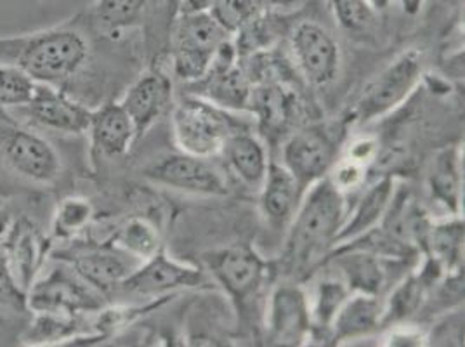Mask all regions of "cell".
I'll return each mask as SVG.
<instances>
[{
  "instance_id": "6da1fadb",
  "label": "cell",
  "mask_w": 465,
  "mask_h": 347,
  "mask_svg": "<svg viewBox=\"0 0 465 347\" xmlns=\"http://www.w3.org/2000/svg\"><path fill=\"white\" fill-rule=\"evenodd\" d=\"M87 28L89 21L75 18L37 32L0 37V61L20 68L35 84L72 96L75 82L93 58Z\"/></svg>"
},
{
  "instance_id": "7a4b0ae2",
  "label": "cell",
  "mask_w": 465,
  "mask_h": 347,
  "mask_svg": "<svg viewBox=\"0 0 465 347\" xmlns=\"http://www.w3.org/2000/svg\"><path fill=\"white\" fill-rule=\"evenodd\" d=\"M64 175L56 143L7 110H0V196L54 192Z\"/></svg>"
},
{
  "instance_id": "3957f363",
  "label": "cell",
  "mask_w": 465,
  "mask_h": 347,
  "mask_svg": "<svg viewBox=\"0 0 465 347\" xmlns=\"http://www.w3.org/2000/svg\"><path fill=\"white\" fill-rule=\"evenodd\" d=\"M344 219V193L330 181L329 175L306 190L292 217L282 259L292 276L323 264V259L333 249L335 236L342 228Z\"/></svg>"
},
{
  "instance_id": "277c9868",
  "label": "cell",
  "mask_w": 465,
  "mask_h": 347,
  "mask_svg": "<svg viewBox=\"0 0 465 347\" xmlns=\"http://www.w3.org/2000/svg\"><path fill=\"white\" fill-rule=\"evenodd\" d=\"M175 144L183 154L213 158L236 131L226 110L200 96L183 97L173 114Z\"/></svg>"
},
{
  "instance_id": "5b68a950",
  "label": "cell",
  "mask_w": 465,
  "mask_h": 347,
  "mask_svg": "<svg viewBox=\"0 0 465 347\" xmlns=\"http://www.w3.org/2000/svg\"><path fill=\"white\" fill-rule=\"evenodd\" d=\"M56 261L26 292L30 312L89 316L106 306V297L99 290L89 285L70 264Z\"/></svg>"
},
{
  "instance_id": "8992f818",
  "label": "cell",
  "mask_w": 465,
  "mask_h": 347,
  "mask_svg": "<svg viewBox=\"0 0 465 347\" xmlns=\"http://www.w3.org/2000/svg\"><path fill=\"white\" fill-rule=\"evenodd\" d=\"M203 261L215 283L228 293L238 311L252 304L272 276V264L247 243L209 252Z\"/></svg>"
},
{
  "instance_id": "52a82bcc",
  "label": "cell",
  "mask_w": 465,
  "mask_h": 347,
  "mask_svg": "<svg viewBox=\"0 0 465 347\" xmlns=\"http://www.w3.org/2000/svg\"><path fill=\"white\" fill-rule=\"evenodd\" d=\"M422 55L415 49L403 53L365 87L351 112V120L370 124L396 110L411 96L422 78Z\"/></svg>"
},
{
  "instance_id": "ba28073f",
  "label": "cell",
  "mask_w": 465,
  "mask_h": 347,
  "mask_svg": "<svg viewBox=\"0 0 465 347\" xmlns=\"http://www.w3.org/2000/svg\"><path fill=\"white\" fill-rule=\"evenodd\" d=\"M232 34L211 13L177 15L174 20V74L196 82L209 70L217 47Z\"/></svg>"
},
{
  "instance_id": "9c48e42d",
  "label": "cell",
  "mask_w": 465,
  "mask_h": 347,
  "mask_svg": "<svg viewBox=\"0 0 465 347\" xmlns=\"http://www.w3.org/2000/svg\"><path fill=\"white\" fill-rule=\"evenodd\" d=\"M7 112L49 134L80 135L87 133L93 110L51 85L35 84L32 97Z\"/></svg>"
},
{
  "instance_id": "30bf717a",
  "label": "cell",
  "mask_w": 465,
  "mask_h": 347,
  "mask_svg": "<svg viewBox=\"0 0 465 347\" xmlns=\"http://www.w3.org/2000/svg\"><path fill=\"white\" fill-rule=\"evenodd\" d=\"M144 177L156 186L200 196H226L228 181L209 158L188 154H167L150 167Z\"/></svg>"
},
{
  "instance_id": "8fae6325",
  "label": "cell",
  "mask_w": 465,
  "mask_h": 347,
  "mask_svg": "<svg viewBox=\"0 0 465 347\" xmlns=\"http://www.w3.org/2000/svg\"><path fill=\"white\" fill-rule=\"evenodd\" d=\"M54 259L70 264L104 297L115 293L118 285L141 264L136 257L120 251L112 242L74 245L56 252Z\"/></svg>"
},
{
  "instance_id": "7c38bea8",
  "label": "cell",
  "mask_w": 465,
  "mask_h": 347,
  "mask_svg": "<svg viewBox=\"0 0 465 347\" xmlns=\"http://www.w3.org/2000/svg\"><path fill=\"white\" fill-rule=\"evenodd\" d=\"M337 143L322 125L304 127L287 139L283 146V165L306 193L314 183L327 177L335 165Z\"/></svg>"
},
{
  "instance_id": "4fadbf2b",
  "label": "cell",
  "mask_w": 465,
  "mask_h": 347,
  "mask_svg": "<svg viewBox=\"0 0 465 347\" xmlns=\"http://www.w3.org/2000/svg\"><path fill=\"white\" fill-rule=\"evenodd\" d=\"M205 280L203 271L167 257L165 251L141 263L115 290L116 295L160 297L179 289H194Z\"/></svg>"
},
{
  "instance_id": "5bb4252c",
  "label": "cell",
  "mask_w": 465,
  "mask_h": 347,
  "mask_svg": "<svg viewBox=\"0 0 465 347\" xmlns=\"http://www.w3.org/2000/svg\"><path fill=\"white\" fill-rule=\"evenodd\" d=\"M295 61L312 85H329L341 70V49L329 32L314 23L302 21L292 32Z\"/></svg>"
},
{
  "instance_id": "9a60e30c",
  "label": "cell",
  "mask_w": 465,
  "mask_h": 347,
  "mask_svg": "<svg viewBox=\"0 0 465 347\" xmlns=\"http://www.w3.org/2000/svg\"><path fill=\"white\" fill-rule=\"evenodd\" d=\"M268 335L276 346H302L311 339V306L304 290L285 283L272 290L268 306Z\"/></svg>"
},
{
  "instance_id": "2e32d148",
  "label": "cell",
  "mask_w": 465,
  "mask_h": 347,
  "mask_svg": "<svg viewBox=\"0 0 465 347\" xmlns=\"http://www.w3.org/2000/svg\"><path fill=\"white\" fill-rule=\"evenodd\" d=\"M173 103V80L165 74L152 70L137 78L127 89L120 104L136 127L137 139L146 134Z\"/></svg>"
},
{
  "instance_id": "e0dca14e",
  "label": "cell",
  "mask_w": 465,
  "mask_h": 347,
  "mask_svg": "<svg viewBox=\"0 0 465 347\" xmlns=\"http://www.w3.org/2000/svg\"><path fill=\"white\" fill-rule=\"evenodd\" d=\"M49 249L51 240L45 238L28 219H20L7 234L2 253L16 283L25 292H28L35 282Z\"/></svg>"
},
{
  "instance_id": "ac0fdd59",
  "label": "cell",
  "mask_w": 465,
  "mask_h": 347,
  "mask_svg": "<svg viewBox=\"0 0 465 347\" xmlns=\"http://www.w3.org/2000/svg\"><path fill=\"white\" fill-rule=\"evenodd\" d=\"M87 133L91 135L94 154L104 158L127 154L137 141L136 127L131 116L115 101H108L91 112Z\"/></svg>"
},
{
  "instance_id": "d6986e66",
  "label": "cell",
  "mask_w": 465,
  "mask_h": 347,
  "mask_svg": "<svg viewBox=\"0 0 465 347\" xmlns=\"http://www.w3.org/2000/svg\"><path fill=\"white\" fill-rule=\"evenodd\" d=\"M443 274L445 270L441 268V264L426 255V263L420 271L407 276L392 290L388 302L384 304L382 327L400 325L405 320L415 316L424 306L429 290L441 280Z\"/></svg>"
},
{
  "instance_id": "ffe728a7",
  "label": "cell",
  "mask_w": 465,
  "mask_h": 347,
  "mask_svg": "<svg viewBox=\"0 0 465 347\" xmlns=\"http://www.w3.org/2000/svg\"><path fill=\"white\" fill-rule=\"evenodd\" d=\"M327 259L333 261L349 292L381 295L386 285L384 257L365 249L337 245L329 252Z\"/></svg>"
},
{
  "instance_id": "44dd1931",
  "label": "cell",
  "mask_w": 465,
  "mask_h": 347,
  "mask_svg": "<svg viewBox=\"0 0 465 347\" xmlns=\"http://www.w3.org/2000/svg\"><path fill=\"white\" fill-rule=\"evenodd\" d=\"M382 312L384 304L379 301V295L351 292L331 323L329 341L341 344L370 335L382 327Z\"/></svg>"
},
{
  "instance_id": "7402d4cb",
  "label": "cell",
  "mask_w": 465,
  "mask_h": 347,
  "mask_svg": "<svg viewBox=\"0 0 465 347\" xmlns=\"http://www.w3.org/2000/svg\"><path fill=\"white\" fill-rule=\"evenodd\" d=\"M261 209L274 228L291 223L304 192L283 164L270 162L268 174L261 186Z\"/></svg>"
},
{
  "instance_id": "603a6c76",
  "label": "cell",
  "mask_w": 465,
  "mask_h": 347,
  "mask_svg": "<svg viewBox=\"0 0 465 347\" xmlns=\"http://www.w3.org/2000/svg\"><path fill=\"white\" fill-rule=\"evenodd\" d=\"M394 192H396V183L391 175L382 177L373 186H370L367 193L361 196V200L354 207L351 217L344 219L342 228L335 236L333 247L352 242L371 230L379 228V224L388 213Z\"/></svg>"
},
{
  "instance_id": "cb8c5ba5",
  "label": "cell",
  "mask_w": 465,
  "mask_h": 347,
  "mask_svg": "<svg viewBox=\"0 0 465 347\" xmlns=\"http://www.w3.org/2000/svg\"><path fill=\"white\" fill-rule=\"evenodd\" d=\"M193 84L200 91L198 96L215 106L226 112H249L253 84L240 61L224 72L207 74Z\"/></svg>"
},
{
  "instance_id": "d4e9b609",
  "label": "cell",
  "mask_w": 465,
  "mask_h": 347,
  "mask_svg": "<svg viewBox=\"0 0 465 347\" xmlns=\"http://www.w3.org/2000/svg\"><path fill=\"white\" fill-rule=\"evenodd\" d=\"M223 154L232 174L251 190H261L270 167L264 144L247 131H234L226 141Z\"/></svg>"
},
{
  "instance_id": "484cf974",
  "label": "cell",
  "mask_w": 465,
  "mask_h": 347,
  "mask_svg": "<svg viewBox=\"0 0 465 347\" xmlns=\"http://www.w3.org/2000/svg\"><path fill=\"white\" fill-rule=\"evenodd\" d=\"M295 110V99L280 84L262 82L253 84L249 112L257 116L262 133L268 135H280L291 124Z\"/></svg>"
},
{
  "instance_id": "4316f807",
  "label": "cell",
  "mask_w": 465,
  "mask_h": 347,
  "mask_svg": "<svg viewBox=\"0 0 465 347\" xmlns=\"http://www.w3.org/2000/svg\"><path fill=\"white\" fill-rule=\"evenodd\" d=\"M153 0H94L87 20L101 37L115 40L144 20Z\"/></svg>"
},
{
  "instance_id": "83f0119b",
  "label": "cell",
  "mask_w": 465,
  "mask_h": 347,
  "mask_svg": "<svg viewBox=\"0 0 465 347\" xmlns=\"http://www.w3.org/2000/svg\"><path fill=\"white\" fill-rule=\"evenodd\" d=\"M427 186L436 203L443 205L448 213L459 215L462 200V169L460 150L448 146L434 156L429 174Z\"/></svg>"
},
{
  "instance_id": "f1b7e54d",
  "label": "cell",
  "mask_w": 465,
  "mask_h": 347,
  "mask_svg": "<svg viewBox=\"0 0 465 347\" xmlns=\"http://www.w3.org/2000/svg\"><path fill=\"white\" fill-rule=\"evenodd\" d=\"M84 316H68L56 312H32L23 328L21 341L26 346H51L78 339L84 332Z\"/></svg>"
},
{
  "instance_id": "f546056e",
  "label": "cell",
  "mask_w": 465,
  "mask_h": 347,
  "mask_svg": "<svg viewBox=\"0 0 465 347\" xmlns=\"http://www.w3.org/2000/svg\"><path fill=\"white\" fill-rule=\"evenodd\" d=\"M422 252L438 261L445 273L460 271L464 263V221L453 219L430 224Z\"/></svg>"
},
{
  "instance_id": "4dcf8cb0",
  "label": "cell",
  "mask_w": 465,
  "mask_h": 347,
  "mask_svg": "<svg viewBox=\"0 0 465 347\" xmlns=\"http://www.w3.org/2000/svg\"><path fill=\"white\" fill-rule=\"evenodd\" d=\"M349 293L348 285L341 278H325L320 282L314 306L311 308V337L327 335L329 339L331 323Z\"/></svg>"
},
{
  "instance_id": "1f68e13d",
  "label": "cell",
  "mask_w": 465,
  "mask_h": 347,
  "mask_svg": "<svg viewBox=\"0 0 465 347\" xmlns=\"http://www.w3.org/2000/svg\"><path fill=\"white\" fill-rule=\"evenodd\" d=\"M112 243L120 251L136 257L137 261L144 263L152 259L155 253L163 249L160 233L155 226L141 217L127 221L118 232L114 234Z\"/></svg>"
},
{
  "instance_id": "d6a6232c",
  "label": "cell",
  "mask_w": 465,
  "mask_h": 347,
  "mask_svg": "<svg viewBox=\"0 0 465 347\" xmlns=\"http://www.w3.org/2000/svg\"><path fill=\"white\" fill-rule=\"evenodd\" d=\"M94 217V207L91 200L84 196H68L59 202L53 217V233L56 238L68 240L77 233L84 232Z\"/></svg>"
},
{
  "instance_id": "836d02e7",
  "label": "cell",
  "mask_w": 465,
  "mask_h": 347,
  "mask_svg": "<svg viewBox=\"0 0 465 347\" xmlns=\"http://www.w3.org/2000/svg\"><path fill=\"white\" fill-rule=\"evenodd\" d=\"M30 314L26 292L16 283L4 253H0V323L20 322Z\"/></svg>"
},
{
  "instance_id": "e575fe53",
  "label": "cell",
  "mask_w": 465,
  "mask_h": 347,
  "mask_svg": "<svg viewBox=\"0 0 465 347\" xmlns=\"http://www.w3.org/2000/svg\"><path fill=\"white\" fill-rule=\"evenodd\" d=\"M35 89V82L20 68L0 61V110L25 104Z\"/></svg>"
},
{
  "instance_id": "d590c367",
  "label": "cell",
  "mask_w": 465,
  "mask_h": 347,
  "mask_svg": "<svg viewBox=\"0 0 465 347\" xmlns=\"http://www.w3.org/2000/svg\"><path fill=\"white\" fill-rule=\"evenodd\" d=\"M261 13L262 5L259 0H215L211 9L213 18L232 35L259 18Z\"/></svg>"
},
{
  "instance_id": "8d00e7d4",
  "label": "cell",
  "mask_w": 465,
  "mask_h": 347,
  "mask_svg": "<svg viewBox=\"0 0 465 347\" xmlns=\"http://www.w3.org/2000/svg\"><path fill=\"white\" fill-rule=\"evenodd\" d=\"M330 4L339 25L349 32L365 28L375 15L363 0H330Z\"/></svg>"
},
{
  "instance_id": "74e56055",
  "label": "cell",
  "mask_w": 465,
  "mask_h": 347,
  "mask_svg": "<svg viewBox=\"0 0 465 347\" xmlns=\"http://www.w3.org/2000/svg\"><path fill=\"white\" fill-rule=\"evenodd\" d=\"M462 339H464V316L453 314L434 327L432 333L429 335V344L430 346H453L451 341H455V346H460V344H464Z\"/></svg>"
},
{
  "instance_id": "f35d334b",
  "label": "cell",
  "mask_w": 465,
  "mask_h": 347,
  "mask_svg": "<svg viewBox=\"0 0 465 347\" xmlns=\"http://www.w3.org/2000/svg\"><path fill=\"white\" fill-rule=\"evenodd\" d=\"M365 169H367L365 165H360V164H356V162H352L349 158H344V160H341L335 165L333 173H331V175H329L330 181L342 193L349 192V190H356L363 183V179H365Z\"/></svg>"
},
{
  "instance_id": "ab89813d",
  "label": "cell",
  "mask_w": 465,
  "mask_h": 347,
  "mask_svg": "<svg viewBox=\"0 0 465 347\" xmlns=\"http://www.w3.org/2000/svg\"><path fill=\"white\" fill-rule=\"evenodd\" d=\"M377 154V143L370 137H361L358 141H354L351 146H349L348 156L349 160L360 164V165H369L370 162L375 158Z\"/></svg>"
},
{
  "instance_id": "60d3db41",
  "label": "cell",
  "mask_w": 465,
  "mask_h": 347,
  "mask_svg": "<svg viewBox=\"0 0 465 347\" xmlns=\"http://www.w3.org/2000/svg\"><path fill=\"white\" fill-rule=\"evenodd\" d=\"M215 0H179L177 15L188 13H211Z\"/></svg>"
},
{
  "instance_id": "b9f144b4",
  "label": "cell",
  "mask_w": 465,
  "mask_h": 347,
  "mask_svg": "<svg viewBox=\"0 0 465 347\" xmlns=\"http://www.w3.org/2000/svg\"><path fill=\"white\" fill-rule=\"evenodd\" d=\"M389 346H419L422 344V337L413 332H396L389 337Z\"/></svg>"
},
{
  "instance_id": "7bdbcfd3",
  "label": "cell",
  "mask_w": 465,
  "mask_h": 347,
  "mask_svg": "<svg viewBox=\"0 0 465 347\" xmlns=\"http://www.w3.org/2000/svg\"><path fill=\"white\" fill-rule=\"evenodd\" d=\"M400 2H401V5H403L405 13L413 16V15H417V13L422 9V5H424L426 0H400Z\"/></svg>"
},
{
  "instance_id": "ee69618b",
  "label": "cell",
  "mask_w": 465,
  "mask_h": 347,
  "mask_svg": "<svg viewBox=\"0 0 465 347\" xmlns=\"http://www.w3.org/2000/svg\"><path fill=\"white\" fill-rule=\"evenodd\" d=\"M363 2L369 5L373 13H379V11H386V9H389L394 0H363Z\"/></svg>"
},
{
  "instance_id": "f6af8a7d",
  "label": "cell",
  "mask_w": 465,
  "mask_h": 347,
  "mask_svg": "<svg viewBox=\"0 0 465 347\" xmlns=\"http://www.w3.org/2000/svg\"><path fill=\"white\" fill-rule=\"evenodd\" d=\"M177 7H179V0H167V11H169V20H175V16H177Z\"/></svg>"
},
{
  "instance_id": "bcb514c9",
  "label": "cell",
  "mask_w": 465,
  "mask_h": 347,
  "mask_svg": "<svg viewBox=\"0 0 465 347\" xmlns=\"http://www.w3.org/2000/svg\"><path fill=\"white\" fill-rule=\"evenodd\" d=\"M259 2L264 7V5H287V4H291L293 0H259Z\"/></svg>"
}]
</instances>
